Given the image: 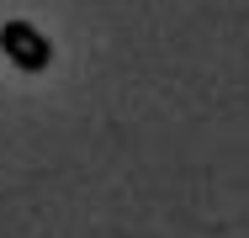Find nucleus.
Segmentation results:
<instances>
[{
    "mask_svg": "<svg viewBox=\"0 0 249 238\" xmlns=\"http://www.w3.org/2000/svg\"><path fill=\"white\" fill-rule=\"evenodd\" d=\"M0 48H5V58H11L16 69H48V64H53L48 37H43L32 21H5V32H0Z\"/></svg>",
    "mask_w": 249,
    "mask_h": 238,
    "instance_id": "nucleus-1",
    "label": "nucleus"
}]
</instances>
